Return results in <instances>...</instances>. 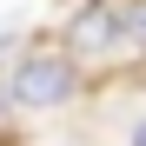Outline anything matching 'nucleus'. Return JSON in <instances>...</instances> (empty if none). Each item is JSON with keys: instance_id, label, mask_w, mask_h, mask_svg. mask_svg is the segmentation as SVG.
<instances>
[{"instance_id": "f257e3e1", "label": "nucleus", "mask_w": 146, "mask_h": 146, "mask_svg": "<svg viewBox=\"0 0 146 146\" xmlns=\"http://www.w3.org/2000/svg\"><path fill=\"white\" fill-rule=\"evenodd\" d=\"M73 86H80V60L73 53H53V46H33L27 60L7 73V100L27 106V113H46V106H66Z\"/></svg>"}, {"instance_id": "f03ea898", "label": "nucleus", "mask_w": 146, "mask_h": 146, "mask_svg": "<svg viewBox=\"0 0 146 146\" xmlns=\"http://www.w3.org/2000/svg\"><path fill=\"white\" fill-rule=\"evenodd\" d=\"M119 7L126 0H86V13L73 20V53H106V46H119Z\"/></svg>"}, {"instance_id": "7ed1b4c3", "label": "nucleus", "mask_w": 146, "mask_h": 146, "mask_svg": "<svg viewBox=\"0 0 146 146\" xmlns=\"http://www.w3.org/2000/svg\"><path fill=\"white\" fill-rule=\"evenodd\" d=\"M133 146H146V119H139V126H133Z\"/></svg>"}]
</instances>
